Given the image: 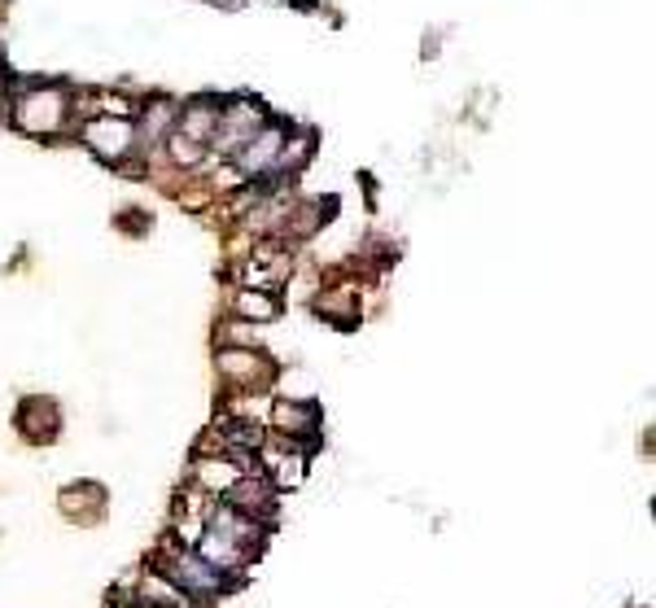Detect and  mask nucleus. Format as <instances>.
<instances>
[{
    "label": "nucleus",
    "instance_id": "1",
    "mask_svg": "<svg viewBox=\"0 0 656 608\" xmlns=\"http://www.w3.org/2000/svg\"><path fill=\"white\" fill-rule=\"evenodd\" d=\"M276 416H281V425H285L290 434H294V429H303V434H316V420H320V412H316L312 403H303V407H298V403H285Z\"/></svg>",
    "mask_w": 656,
    "mask_h": 608
},
{
    "label": "nucleus",
    "instance_id": "2",
    "mask_svg": "<svg viewBox=\"0 0 656 608\" xmlns=\"http://www.w3.org/2000/svg\"><path fill=\"white\" fill-rule=\"evenodd\" d=\"M241 311H246V315H259V319H272V315H276V303H268V299H259V294H255V299L246 294V299H241Z\"/></svg>",
    "mask_w": 656,
    "mask_h": 608
}]
</instances>
